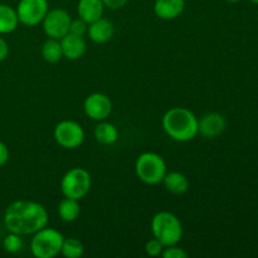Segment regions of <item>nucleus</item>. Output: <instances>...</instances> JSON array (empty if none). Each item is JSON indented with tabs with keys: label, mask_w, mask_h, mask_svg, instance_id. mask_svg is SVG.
Listing matches in <instances>:
<instances>
[{
	"label": "nucleus",
	"mask_w": 258,
	"mask_h": 258,
	"mask_svg": "<svg viewBox=\"0 0 258 258\" xmlns=\"http://www.w3.org/2000/svg\"><path fill=\"white\" fill-rule=\"evenodd\" d=\"M59 42L60 45H62L63 57H66L67 59H80L81 57H83L86 50H87V44H86L85 38L81 37V35L68 33L64 37L60 38Z\"/></svg>",
	"instance_id": "12"
},
{
	"label": "nucleus",
	"mask_w": 258,
	"mask_h": 258,
	"mask_svg": "<svg viewBox=\"0 0 258 258\" xmlns=\"http://www.w3.org/2000/svg\"><path fill=\"white\" fill-rule=\"evenodd\" d=\"M42 57L48 63H57L63 58L62 45L59 39L48 38L42 45Z\"/></svg>",
	"instance_id": "20"
},
{
	"label": "nucleus",
	"mask_w": 258,
	"mask_h": 258,
	"mask_svg": "<svg viewBox=\"0 0 258 258\" xmlns=\"http://www.w3.org/2000/svg\"><path fill=\"white\" fill-rule=\"evenodd\" d=\"M80 201H77V199L64 197V199L60 201L59 204H58V216L66 223L75 222L80 217Z\"/></svg>",
	"instance_id": "18"
},
{
	"label": "nucleus",
	"mask_w": 258,
	"mask_h": 258,
	"mask_svg": "<svg viewBox=\"0 0 258 258\" xmlns=\"http://www.w3.org/2000/svg\"><path fill=\"white\" fill-rule=\"evenodd\" d=\"M128 0H102L105 8H108L111 10H118L126 5Z\"/></svg>",
	"instance_id": "26"
},
{
	"label": "nucleus",
	"mask_w": 258,
	"mask_h": 258,
	"mask_svg": "<svg viewBox=\"0 0 258 258\" xmlns=\"http://www.w3.org/2000/svg\"><path fill=\"white\" fill-rule=\"evenodd\" d=\"M226 127V118L218 112H208L198 120V134L206 139L218 138L224 133Z\"/></svg>",
	"instance_id": "11"
},
{
	"label": "nucleus",
	"mask_w": 258,
	"mask_h": 258,
	"mask_svg": "<svg viewBox=\"0 0 258 258\" xmlns=\"http://www.w3.org/2000/svg\"><path fill=\"white\" fill-rule=\"evenodd\" d=\"M135 173L143 183L148 185H156L163 183L164 176L168 173L166 163L163 156L156 153H144L136 159Z\"/></svg>",
	"instance_id": "4"
},
{
	"label": "nucleus",
	"mask_w": 258,
	"mask_h": 258,
	"mask_svg": "<svg viewBox=\"0 0 258 258\" xmlns=\"http://www.w3.org/2000/svg\"><path fill=\"white\" fill-rule=\"evenodd\" d=\"M163 183L165 185L166 190L170 191L171 194H176V196L186 193V190L189 189L188 178L183 173H179V171L166 173V175L163 179Z\"/></svg>",
	"instance_id": "16"
},
{
	"label": "nucleus",
	"mask_w": 258,
	"mask_h": 258,
	"mask_svg": "<svg viewBox=\"0 0 258 258\" xmlns=\"http://www.w3.org/2000/svg\"><path fill=\"white\" fill-rule=\"evenodd\" d=\"M252 3H253V4H258V0H251Z\"/></svg>",
	"instance_id": "30"
},
{
	"label": "nucleus",
	"mask_w": 258,
	"mask_h": 258,
	"mask_svg": "<svg viewBox=\"0 0 258 258\" xmlns=\"http://www.w3.org/2000/svg\"><path fill=\"white\" fill-rule=\"evenodd\" d=\"M3 247H4L5 251L9 252V253H17V252H19L23 247L22 236L9 232V234H8L4 238V241H3Z\"/></svg>",
	"instance_id": "22"
},
{
	"label": "nucleus",
	"mask_w": 258,
	"mask_h": 258,
	"mask_svg": "<svg viewBox=\"0 0 258 258\" xmlns=\"http://www.w3.org/2000/svg\"><path fill=\"white\" fill-rule=\"evenodd\" d=\"M8 54H9V47H8L7 40L0 37V62L7 59Z\"/></svg>",
	"instance_id": "28"
},
{
	"label": "nucleus",
	"mask_w": 258,
	"mask_h": 258,
	"mask_svg": "<svg viewBox=\"0 0 258 258\" xmlns=\"http://www.w3.org/2000/svg\"><path fill=\"white\" fill-rule=\"evenodd\" d=\"M95 139L102 145H112L118 140V130L113 123L103 121L95 128Z\"/></svg>",
	"instance_id": "19"
},
{
	"label": "nucleus",
	"mask_w": 258,
	"mask_h": 258,
	"mask_svg": "<svg viewBox=\"0 0 258 258\" xmlns=\"http://www.w3.org/2000/svg\"><path fill=\"white\" fill-rule=\"evenodd\" d=\"M161 256L164 258H186L188 253L183 248L176 246V244H173V246L164 247Z\"/></svg>",
	"instance_id": "25"
},
{
	"label": "nucleus",
	"mask_w": 258,
	"mask_h": 258,
	"mask_svg": "<svg viewBox=\"0 0 258 258\" xmlns=\"http://www.w3.org/2000/svg\"><path fill=\"white\" fill-rule=\"evenodd\" d=\"M15 10L19 23L27 27H34L43 22L49 5L48 0H20Z\"/></svg>",
	"instance_id": "9"
},
{
	"label": "nucleus",
	"mask_w": 258,
	"mask_h": 258,
	"mask_svg": "<svg viewBox=\"0 0 258 258\" xmlns=\"http://www.w3.org/2000/svg\"><path fill=\"white\" fill-rule=\"evenodd\" d=\"M48 212L40 203L34 201H15L4 212V226L12 233L19 236L34 234L48 226Z\"/></svg>",
	"instance_id": "1"
},
{
	"label": "nucleus",
	"mask_w": 258,
	"mask_h": 258,
	"mask_svg": "<svg viewBox=\"0 0 258 258\" xmlns=\"http://www.w3.org/2000/svg\"><path fill=\"white\" fill-rule=\"evenodd\" d=\"M9 160V149L3 141H0V166L5 165Z\"/></svg>",
	"instance_id": "27"
},
{
	"label": "nucleus",
	"mask_w": 258,
	"mask_h": 258,
	"mask_svg": "<svg viewBox=\"0 0 258 258\" xmlns=\"http://www.w3.org/2000/svg\"><path fill=\"white\" fill-rule=\"evenodd\" d=\"M151 232L156 239L166 246L178 244L183 237V226L175 214L170 212H159L151 219Z\"/></svg>",
	"instance_id": "3"
},
{
	"label": "nucleus",
	"mask_w": 258,
	"mask_h": 258,
	"mask_svg": "<svg viewBox=\"0 0 258 258\" xmlns=\"http://www.w3.org/2000/svg\"><path fill=\"white\" fill-rule=\"evenodd\" d=\"M164 249V244L161 243L159 239H156L155 237L151 239H149L145 244V252L151 257H156V256H161Z\"/></svg>",
	"instance_id": "23"
},
{
	"label": "nucleus",
	"mask_w": 258,
	"mask_h": 258,
	"mask_svg": "<svg viewBox=\"0 0 258 258\" xmlns=\"http://www.w3.org/2000/svg\"><path fill=\"white\" fill-rule=\"evenodd\" d=\"M88 30V23L85 22L83 19H81L80 17L77 19H72L70 27V33L76 35H81V37H85L87 34Z\"/></svg>",
	"instance_id": "24"
},
{
	"label": "nucleus",
	"mask_w": 258,
	"mask_h": 258,
	"mask_svg": "<svg viewBox=\"0 0 258 258\" xmlns=\"http://www.w3.org/2000/svg\"><path fill=\"white\" fill-rule=\"evenodd\" d=\"M161 123L166 135L179 143L190 141L198 135V117L185 107L169 108Z\"/></svg>",
	"instance_id": "2"
},
{
	"label": "nucleus",
	"mask_w": 258,
	"mask_h": 258,
	"mask_svg": "<svg viewBox=\"0 0 258 258\" xmlns=\"http://www.w3.org/2000/svg\"><path fill=\"white\" fill-rule=\"evenodd\" d=\"M19 24L17 10L7 4H0V34L14 32Z\"/></svg>",
	"instance_id": "17"
},
{
	"label": "nucleus",
	"mask_w": 258,
	"mask_h": 258,
	"mask_svg": "<svg viewBox=\"0 0 258 258\" xmlns=\"http://www.w3.org/2000/svg\"><path fill=\"white\" fill-rule=\"evenodd\" d=\"M103 10L105 5L102 0H80L77 5L78 17L88 24L102 18Z\"/></svg>",
	"instance_id": "15"
},
{
	"label": "nucleus",
	"mask_w": 258,
	"mask_h": 258,
	"mask_svg": "<svg viewBox=\"0 0 258 258\" xmlns=\"http://www.w3.org/2000/svg\"><path fill=\"white\" fill-rule=\"evenodd\" d=\"M87 34L92 42L97 43V44H103L113 37L115 25L111 20L106 19V18H100L88 24Z\"/></svg>",
	"instance_id": "13"
},
{
	"label": "nucleus",
	"mask_w": 258,
	"mask_h": 258,
	"mask_svg": "<svg viewBox=\"0 0 258 258\" xmlns=\"http://www.w3.org/2000/svg\"><path fill=\"white\" fill-rule=\"evenodd\" d=\"M185 9V0H155L154 13L163 20L176 19Z\"/></svg>",
	"instance_id": "14"
},
{
	"label": "nucleus",
	"mask_w": 258,
	"mask_h": 258,
	"mask_svg": "<svg viewBox=\"0 0 258 258\" xmlns=\"http://www.w3.org/2000/svg\"><path fill=\"white\" fill-rule=\"evenodd\" d=\"M83 111L90 118L96 121H103L111 115L112 102L105 93L95 92L86 97L83 102Z\"/></svg>",
	"instance_id": "10"
},
{
	"label": "nucleus",
	"mask_w": 258,
	"mask_h": 258,
	"mask_svg": "<svg viewBox=\"0 0 258 258\" xmlns=\"http://www.w3.org/2000/svg\"><path fill=\"white\" fill-rule=\"evenodd\" d=\"M85 247L82 242L76 238H64L63 239L62 248H60V254L66 258H80L83 256Z\"/></svg>",
	"instance_id": "21"
},
{
	"label": "nucleus",
	"mask_w": 258,
	"mask_h": 258,
	"mask_svg": "<svg viewBox=\"0 0 258 258\" xmlns=\"http://www.w3.org/2000/svg\"><path fill=\"white\" fill-rule=\"evenodd\" d=\"M92 184L91 174L83 168H72L63 175L60 180V190L67 198L81 201L88 194Z\"/></svg>",
	"instance_id": "6"
},
{
	"label": "nucleus",
	"mask_w": 258,
	"mask_h": 258,
	"mask_svg": "<svg viewBox=\"0 0 258 258\" xmlns=\"http://www.w3.org/2000/svg\"><path fill=\"white\" fill-rule=\"evenodd\" d=\"M71 22H72V18L68 14L67 10L55 8V9L48 10L45 14L42 22L43 30L48 38L60 39L70 33Z\"/></svg>",
	"instance_id": "8"
},
{
	"label": "nucleus",
	"mask_w": 258,
	"mask_h": 258,
	"mask_svg": "<svg viewBox=\"0 0 258 258\" xmlns=\"http://www.w3.org/2000/svg\"><path fill=\"white\" fill-rule=\"evenodd\" d=\"M227 2H228V3H238V2H241V0H227Z\"/></svg>",
	"instance_id": "29"
},
{
	"label": "nucleus",
	"mask_w": 258,
	"mask_h": 258,
	"mask_svg": "<svg viewBox=\"0 0 258 258\" xmlns=\"http://www.w3.org/2000/svg\"><path fill=\"white\" fill-rule=\"evenodd\" d=\"M55 143L64 149H77L85 140V130L73 120H63L55 125L53 131Z\"/></svg>",
	"instance_id": "7"
},
{
	"label": "nucleus",
	"mask_w": 258,
	"mask_h": 258,
	"mask_svg": "<svg viewBox=\"0 0 258 258\" xmlns=\"http://www.w3.org/2000/svg\"><path fill=\"white\" fill-rule=\"evenodd\" d=\"M63 239L64 237L60 232L45 226L33 234L30 252L37 258H53L60 253Z\"/></svg>",
	"instance_id": "5"
}]
</instances>
